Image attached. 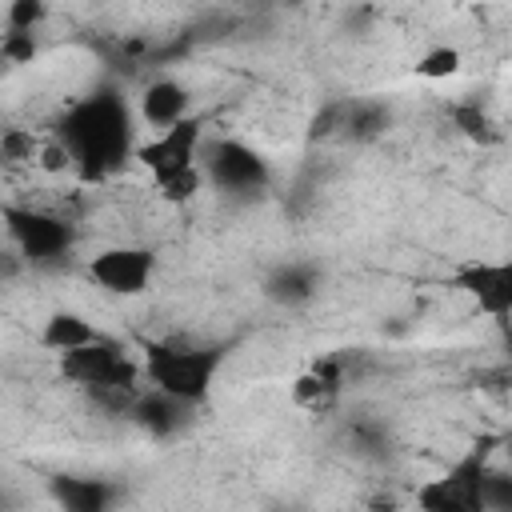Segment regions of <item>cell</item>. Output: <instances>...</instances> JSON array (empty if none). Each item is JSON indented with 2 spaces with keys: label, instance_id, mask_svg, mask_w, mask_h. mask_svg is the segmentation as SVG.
Returning a JSON list of instances; mask_svg holds the SVG:
<instances>
[{
  "label": "cell",
  "instance_id": "1",
  "mask_svg": "<svg viewBox=\"0 0 512 512\" xmlns=\"http://www.w3.org/2000/svg\"><path fill=\"white\" fill-rule=\"evenodd\" d=\"M56 140L64 144L72 172L84 184L116 176L128 160H136V124L132 108L116 84H100L88 96L72 100L56 124Z\"/></svg>",
  "mask_w": 512,
  "mask_h": 512
},
{
  "label": "cell",
  "instance_id": "2",
  "mask_svg": "<svg viewBox=\"0 0 512 512\" xmlns=\"http://www.w3.org/2000/svg\"><path fill=\"white\" fill-rule=\"evenodd\" d=\"M200 116H184L176 124H168L164 132H156V140L136 144V160L148 168L156 192L168 204H188L200 188H204V168H200Z\"/></svg>",
  "mask_w": 512,
  "mask_h": 512
},
{
  "label": "cell",
  "instance_id": "3",
  "mask_svg": "<svg viewBox=\"0 0 512 512\" xmlns=\"http://www.w3.org/2000/svg\"><path fill=\"white\" fill-rule=\"evenodd\" d=\"M144 352V364H140V376L168 392V396H180L188 404H204L208 392H212V380L220 372V364L228 360V348L224 344H176V340H144L140 344Z\"/></svg>",
  "mask_w": 512,
  "mask_h": 512
},
{
  "label": "cell",
  "instance_id": "4",
  "mask_svg": "<svg viewBox=\"0 0 512 512\" xmlns=\"http://www.w3.org/2000/svg\"><path fill=\"white\" fill-rule=\"evenodd\" d=\"M200 168L216 192L236 196V200H256L272 188L268 156L236 136H216V140L200 144Z\"/></svg>",
  "mask_w": 512,
  "mask_h": 512
},
{
  "label": "cell",
  "instance_id": "5",
  "mask_svg": "<svg viewBox=\"0 0 512 512\" xmlns=\"http://www.w3.org/2000/svg\"><path fill=\"white\" fill-rule=\"evenodd\" d=\"M0 224L12 240V248L24 256V264H60L72 248H76V228L72 220L44 212V208H28V204H0Z\"/></svg>",
  "mask_w": 512,
  "mask_h": 512
},
{
  "label": "cell",
  "instance_id": "6",
  "mask_svg": "<svg viewBox=\"0 0 512 512\" xmlns=\"http://www.w3.org/2000/svg\"><path fill=\"white\" fill-rule=\"evenodd\" d=\"M56 368L64 380L80 384L84 392L88 388H140V380H144L140 364L108 336L68 348V352H56Z\"/></svg>",
  "mask_w": 512,
  "mask_h": 512
},
{
  "label": "cell",
  "instance_id": "7",
  "mask_svg": "<svg viewBox=\"0 0 512 512\" xmlns=\"http://www.w3.org/2000/svg\"><path fill=\"white\" fill-rule=\"evenodd\" d=\"M484 468H488V448L476 444L440 480H428L416 488V508H424V512H484V504H480Z\"/></svg>",
  "mask_w": 512,
  "mask_h": 512
},
{
  "label": "cell",
  "instance_id": "8",
  "mask_svg": "<svg viewBox=\"0 0 512 512\" xmlns=\"http://www.w3.org/2000/svg\"><path fill=\"white\" fill-rule=\"evenodd\" d=\"M156 272V252L144 244H112L88 260V280L112 296H144Z\"/></svg>",
  "mask_w": 512,
  "mask_h": 512
},
{
  "label": "cell",
  "instance_id": "9",
  "mask_svg": "<svg viewBox=\"0 0 512 512\" xmlns=\"http://www.w3.org/2000/svg\"><path fill=\"white\" fill-rule=\"evenodd\" d=\"M452 284L480 304L492 320H504L512 312V264L508 260H464L452 272Z\"/></svg>",
  "mask_w": 512,
  "mask_h": 512
},
{
  "label": "cell",
  "instance_id": "10",
  "mask_svg": "<svg viewBox=\"0 0 512 512\" xmlns=\"http://www.w3.org/2000/svg\"><path fill=\"white\" fill-rule=\"evenodd\" d=\"M196 408H200V404H188V400L168 396V392H160V388L148 384V388L136 392V400H132V408H128V420H132L136 428H144L152 440H172V436H180L184 428H192Z\"/></svg>",
  "mask_w": 512,
  "mask_h": 512
},
{
  "label": "cell",
  "instance_id": "11",
  "mask_svg": "<svg viewBox=\"0 0 512 512\" xmlns=\"http://www.w3.org/2000/svg\"><path fill=\"white\" fill-rule=\"evenodd\" d=\"M348 384V368H344V352H328L320 356L312 368H304L296 380H292V400L308 412H324L340 400Z\"/></svg>",
  "mask_w": 512,
  "mask_h": 512
},
{
  "label": "cell",
  "instance_id": "12",
  "mask_svg": "<svg viewBox=\"0 0 512 512\" xmlns=\"http://www.w3.org/2000/svg\"><path fill=\"white\" fill-rule=\"evenodd\" d=\"M332 136L352 140V144H372L392 128V108L384 100H340L332 104Z\"/></svg>",
  "mask_w": 512,
  "mask_h": 512
},
{
  "label": "cell",
  "instance_id": "13",
  "mask_svg": "<svg viewBox=\"0 0 512 512\" xmlns=\"http://www.w3.org/2000/svg\"><path fill=\"white\" fill-rule=\"evenodd\" d=\"M48 492L64 512H108L120 504V488L100 476H52Z\"/></svg>",
  "mask_w": 512,
  "mask_h": 512
},
{
  "label": "cell",
  "instance_id": "14",
  "mask_svg": "<svg viewBox=\"0 0 512 512\" xmlns=\"http://www.w3.org/2000/svg\"><path fill=\"white\" fill-rule=\"evenodd\" d=\"M188 104H192V96H188V88H184L180 80L156 76V80H148L144 92H140V120H144L148 128L164 132L168 124H176V120L188 116Z\"/></svg>",
  "mask_w": 512,
  "mask_h": 512
},
{
  "label": "cell",
  "instance_id": "15",
  "mask_svg": "<svg viewBox=\"0 0 512 512\" xmlns=\"http://www.w3.org/2000/svg\"><path fill=\"white\" fill-rule=\"evenodd\" d=\"M316 288H320V272L300 260L276 264L264 276V300H272L276 308H304L316 296Z\"/></svg>",
  "mask_w": 512,
  "mask_h": 512
},
{
  "label": "cell",
  "instance_id": "16",
  "mask_svg": "<svg viewBox=\"0 0 512 512\" xmlns=\"http://www.w3.org/2000/svg\"><path fill=\"white\" fill-rule=\"evenodd\" d=\"M104 332H96L80 312H52L48 320H44V328H40V344L48 348V352H68V348H80V344H92V340H100Z\"/></svg>",
  "mask_w": 512,
  "mask_h": 512
},
{
  "label": "cell",
  "instance_id": "17",
  "mask_svg": "<svg viewBox=\"0 0 512 512\" xmlns=\"http://www.w3.org/2000/svg\"><path fill=\"white\" fill-rule=\"evenodd\" d=\"M452 124H456V128H460V136H468L472 144H496V140H500L496 120H492L476 100L456 104V108H452Z\"/></svg>",
  "mask_w": 512,
  "mask_h": 512
},
{
  "label": "cell",
  "instance_id": "18",
  "mask_svg": "<svg viewBox=\"0 0 512 512\" xmlns=\"http://www.w3.org/2000/svg\"><path fill=\"white\" fill-rule=\"evenodd\" d=\"M348 440H352V448L360 456H384L388 452V428L380 420H372V416L348 420Z\"/></svg>",
  "mask_w": 512,
  "mask_h": 512
},
{
  "label": "cell",
  "instance_id": "19",
  "mask_svg": "<svg viewBox=\"0 0 512 512\" xmlns=\"http://www.w3.org/2000/svg\"><path fill=\"white\" fill-rule=\"evenodd\" d=\"M456 72H460V48H452V44H436L416 60L420 80H452Z\"/></svg>",
  "mask_w": 512,
  "mask_h": 512
},
{
  "label": "cell",
  "instance_id": "20",
  "mask_svg": "<svg viewBox=\"0 0 512 512\" xmlns=\"http://www.w3.org/2000/svg\"><path fill=\"white\" fill-rule=\"evenodd\" d=\"M480 504L484 512H512V476L504 468H484V480H480Z\"/></svg>",
  "mask_w": 512,
  "mask_h": 512
},
{
  "label": "cell",
  "instance_id": "21",
  "mask_svg": "<svg viewBox=\"0 0 512 512\" xmlns=\"http://www.w3.org/2000/svg\"><path fill=\"white\" fill-rule=\"evenodd\" d=\"M40 152V140L28 132V128H8L0 132V160L8 164H32Z\"/></svg>",
  "mask_w": 512,
  "mask_h": 512
},
{
  "label": "cell",
  "instance_id": "22",
  "mask_svg": "<svg viewBox=\"0 0 512 512\" xmlns=\"http://www.w3.org/2000/svg\"><path fill=\"white\" fill-rule=\"evenodd\" d=\"M48 16V4L44 0H12L8 4V28H20V32H36Z\"/></svg>",
  "mask_w": 512,
  "mask_h": 512
},
{
  "label": "cell",
  "instance_id": "23",
  "mask_svg": "<svg viewBox=\"0 0 512 512\" xmlns=\"http://www.w3.org/2000/svg\"><path fill=\"white\" fill-rule=\"evenodd\" d=\"M0 56L12 60V64H32V56H36V32L8 28L4 40H0Z\"/></svg>",
  "mask_w": 512,
  "mask_h": 512
},
{
  "label": "cell",
  "instance_id": "24",
  "mask_svg": "<svg viewBox=\"0 0 512 512\" xmlns=\"http://www.w3.org/2000/svg\"><path fill=\"white\" fill-rule=\"evenodd\" d=\"M36 156H40V164H44L48 172H64V168H72V160H68V152H64V144H60L56 136H52Z\"/></svg>",
  "mask_w": 512,
  "mask_h": 512
},
{
  "label": "cell",
  "instance_id": "25",
  "mask_svg": "<svg viewBox=\"0 0 512 512\" xmlns=\"http://www.w3.org/2000/svg\"><path fill=\"white\" fill-rule=\"evenodd\" d=\"M24 272V256L16 248H0V280H16Z\"/></svg>",
  "mask_w": 512,
  "mask_h": 512
},
{
  "label": "cell",
  "instance_id": "26",
  "mask_svg": "<svg viewBox=\"0 0 512 512\" xmlns=\"http://www.w3.org/2000/svg\"><path fill=\"white\" fill-rule=\"evenodd\" d=\"M4 504H16V500H12V496H8L4 488H0V508H4Z\"/></svg>",
  "mask_w": 512,
  "mask_h": 512
}]
</instances>
